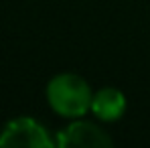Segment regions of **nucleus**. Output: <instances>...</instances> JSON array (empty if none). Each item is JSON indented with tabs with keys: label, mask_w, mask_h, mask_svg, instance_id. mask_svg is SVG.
Returning <instances> with one entry per match:
<instances>
[{
	"label": "nucleus",
	"mask_w": 150,
	"mask_h": 148,
	"mask_svg": "<svg viewBox=\"0 0 150 148\" xmlns=\"http://www.w3.org/2000/svg\"><path fill=\"white\" fill-rule=\"evenodd\" d=\"M0 146L2 148H51L55 146V138L49 130L35 118L18 116L0 130Z\"/></svg>",
	"instance_id": "nucleus-2"
},
{
	"label": "nucleus",
	"mask_w": 150,
	"mask_h": 148,
	"mask_svg": "<svg viewBox=\"0 0 150 148\" xmlns=\"http://www.w3.org/2000/svg\"><path fill=\"white\" fill-rule=\"evenodd\" d=\"M128 99L118 87H101L93 91L89 112L100 122H116L126 114Z\"/></svg>",
	"instance_id": "nucleus-4"
},
{
	"label": "nucleus",
	"mask_w": 150,
	"mask_h": 148,
	"mask_svg": "<svg viewBox=\"0 0 150 148\" xmlns=\"http://www.w3.org/2000/svg\"><path fill=\"white\" fill-rule=\"evenodd\" d=\"M49 108L65 120L83 118L89 108L93 91L89 83L77 73H59L47 83L45 89Z\"/></svg>",
	"instance_id": "nucleus-1"
},
{
	"label": "nucleus",
	"mask_w": 150,
	"mask_h": 148,
	"mask_svg": "<svg viewBox=\"0 0 150 148\" xmlns=\"http://www.w3.org/2000/svg\"><path fill=\"white\" fill-rule=\"evenodd\" d=\"M55 146L59 148H108L112 146V138L98 124L87 122L83 118L69 120L55 136Z\"/></svg>",
	"instance_id": "nucleus-3"
}]
</instances>
